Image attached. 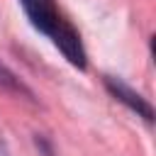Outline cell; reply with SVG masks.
<instances>
[{
  "label": "cell",
  "instance_id": "cell-1",
  "mask_svg": "<svg viewBox=\"0 0 156 156\" xmlns=\"http://www.w3.org/2000/svg\"><path fill=\"white\" fill-rule=\"evenodd\" d=\"M22 10L27 12L32 27L51 39V44L63 54V58L83 71L88 66V56L80 41L78 29L63 17V12L56 7V0H20Z\"/></svg>",
  "mask_w": 156,
  "mask_h": 156
},
{
  "label": "cell",
  "instance_id": "cell-3",
  "mask_svg": "<svg viewBox=\"0 0 156 156\" xmlns=\"http://www.w3.org/2000/svg\"><path fill=\"white\" fill-rule=\"evenodd\" d=\"M0 90L5 93H12V95H24V98H32V90L0 61Z\"/></svg>",
  "mask_w": 156,
  "mask_h": 156
},
{
  "label": "cell",
  "instance_id": "cell-2",
  "mask_svg": "<svg viewBox=\"0 0 156 156\" xmlns=\"http://www.w3.org/2000/svg\"><path fill=\"white\" fill-rule=\"evenodd\" d=\"M105 88L110 90V95H112L117 102L127 105L132 112H136V115L144 117L146 122H154V107H151V102H149L144 95H139L136 90H132L124 80L115 78V76H105Z\"/></svg>",
  "mask_w": 156,
  "mask_h": 156
}]
</instances>
